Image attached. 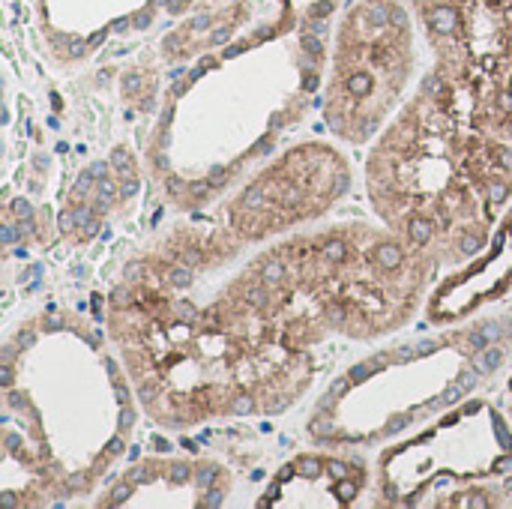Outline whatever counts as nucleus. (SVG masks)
Instances as JSON below:
<instances>
[{
	"instance_id": "393cba45",
	"label": "nucleus",
	"mask_w": 512,
	"mask_h": 509,
	"mask_svg": "<svg viewBox=\"0 0 512 509\" xmlns=\"http://www.w3.org/2000/svg\"><path fill=\"white\" fill-rule=\"evenodd\" d=\"M108 453H111V456H114V453H123V441H120V438H114V441L108 444Z\"/></svg>"
},
{
	"instance_id": "20e7f679",
	"label": "nucleus",
	"mask_w": 512,
	"mask_h": 509,
	"mask_svg": "<svg viewBox=\"0 0 512 509\" xmlns=\"http://www.w3.org/2000/svg\"><path fill=\"white\" fill-rule=\"evenodd\" d=\"M345 252H348V246H345L342 240H330V243H324V255H327L330 261H342V258H345Z\"/></svg>"
},
{
	"instance_id": "5701e85b",
	"label": "nucleus",
	"mask_w": 512,
	"mask_h": 509,
	"mask_svg": "<svg viewBox=\"0 0 512 509\" xmlns=\"http://www.w3.org/2000/svg\"><path fill=\"white\" fill-rule=\"evenodd\" d=\"M330 318H333L336 324H342V321H345V309H339V306H336V309H330Z\"/></svg>"
},
{
	"instance_id": "b1692460",
	"label": "nucleus",
	"mask_w": 512,
	"mask_h": 509,
	"mask_svg": "<svg viewBox=\"0 0 512 509\" xmlns=\"http://www.w3.org/2000/svg\"><path fill=\"white\" fill-rule=\"evenodd\" d=\"M348 384H351V381H339V384H333V390H330V393H333V396H342V393L348 390Z\"/></svg>"
},
{
	"instance_id": "a211bd4d",
	"label": "nucleus",
	"mask_w": 512,
	"mask_h": 509,
	"mask_svg": "<svg viewBox=\"0 0 512 509\" xmlns=\"http://www.w3.org/2000/svg\"><path fill=\"white\" fill-rule=\"evenodd\" d=\"M138 396L150 402V399L156 396V387H153V384H141V390H138Z\"/></svg>"
},
{
	"instance_id": "aec40b11",
	"label": "nucleus",
	"mask_w": 512,
	"mask_h": 509,
	"mask_svg": "<svg viewBox=\"0 0 512 509\" xmlns=\"http://www.w3.org/2000/svg\"><path fill=\"white\" fill-rule=\"evenodd\" d=\"M459 384H462V387H465V390H471V387H474V384H477V375H474V372H465V375H462V381H459Z\"/></svg>"
},
{
	"instance_id": "412c9836",
	"label": "nucleus",
	"mask_w": 512,
	"mask_h": 509,
	"mask_svg": "<svg viewBox=\"0 0 512 509\" xmlns=\"http://www.w3.org/2000/svg\"><path fill=\"white\" fill-rule=\"evenodd\" d=\"M312 429H315L318 435H330V432H333V426H330V420H321V423H315Z\"/></svg>"
},
{
	"instance_id": "9b49d317",
	"label": "nucleus",
	"mask_w": 512,
	"mask_h": 509,
	"mask_svg": "<svg viewBox=\"0 0 512 509\" xmlns=\"http://www.w3.org/2000/svg\"><path fill=\"white\" fill-rule=\"evenodd\" d=\"M462 393H465V387H462V384H456V387H450V390H447L444 402H447V405H453V402H459V399H462Z\"/></svg>"
},
{
	"instance_id": "4be33fe9",
	"label": "nucleus",
	"mask_w": 512,
	"mask_h": 509,
	"mask_svg": "<svg viewBox=\"0 0 512 509\" xmlns=\"http://www.w3.org/2000/svg\"><path fill=\"white\" fill-rule=\"evenodd\" d=\"M300 468H303V474H315V471H318V462H315V459H303Z\"/></svg>"
},
{
	"instance_id": "4468645a",
	"label": "nucleus",
	"mask_w": 512,
	"mask_h": 509,
	"mask_svg": "<svg viewBox=\"0 0 512 509\" xmlns=\"http://www.w3.org/2000/svg\"><path fill=\"white\" fill-rule=\"evenodd\" d=\"M78 222H75V213L72 210H66V213H60V228L63 231H69V228H75Z\"/></svg>"
},
{
	"instance_id": "f8f14e48",
	"label": "nucleus",
	"mask_w": 512,
	"mask_h": 509,
	"mask_svg": "<svg viewBox=\"0 0 512 509\" xmlns=\"http://www.w3.org/2000/svg\"><path fill=\"white\" fill-rule=\"evenodd\" d=\"M489 192H492V201H501V198L507 195V186H504L501 180H495V183L489 186Z\"/></svg>"
},
{
	"instance_id": "cd10ccee",
	"label": "nucleus",
	"mask_w": 512,
	"mask_h": 509,
	"mask_svg": "<svg viewBox=\"0 0 512 509\" xmlns=\"http://www.w3.org/2000/svg\"><path fill=\"white\" fill-rule=\"evenodd\" d=\"M126 495H129V483H123V486H120V489L114 492V498H117V501H123Z\"/></svg>"
},
{
	"instance_id": "bb28decb",
	"label": "nucleus",
	"mask_w": 512,
	"mask_h": 509,
	"mask_svg": "<svg viewBox=\"0 0 512 509\" xmlns=\"http://www.w3.org/2000/svg\"><path fill=\"white\" fill-rule=\"evenodd\" d=\"M498 102H501V108H512V93H501Z\"/></svg>"
},
{
	"instance_id": "9d476101",
	"label": "nucleus",
	"mask_w": 512,
	"mask_h": 509,
	"mask_svg": "<svg viewBox=\"0 0 512 509\" xmlns=\"http://www.w3.org/2000/svg\"><path fill=\"white\" fill-rule=\"evenodd\" d=\"M12 210H15V216H18V219H30V213H33V210H30V204H27L24 198H18V201L12 204Z\"/></svg>"
},
{
	"instance_id": "7ed1b4c3",
	"label": "nucleus",
	"mask_w": 512,
	"mask_h": 509,
	"mask_svg": "<svg viewBox=\"0 0 512 509\" xmlns=\"http://www.w3.org/2000/svg\"><path fill=\"white\" fill-rule=\"evenodd\" d=\"M432 231H435V225H432L429 219H414V222H411V237H414L417 243H426V240L432 237Z\"/></svg>"
},
{
	"instance_id": "0eeeda50",
	"label": "nucleus",
	"mask_w": 512,
	"mask_h": 509,
	"mask_svg": "<svg viewBox=\"0 0 512 509\" xmlns=\"http://www.w3.org/2000/svg\"><path fill=\"white\" fill-rule=\"evenodd\" d=\"M246 300H249L252 306L267 303V291H264V285H252V288H246Z\"/></svg>"
},
{
	"instance_id": "6ab92c4d",
	"label": "nucleus",
	"mask_w": 512,
	"mask_h": 509,
	"mask_svg": "<svg viewBox=\"0 0 512 509\" xmlns=\"http://www.w3.org/2000/svg\"><path fill=\"white\" fill-rule=\"evenodd\" d=\"M15 240H18V231H15L12 225H6V228H3V243H15Z\"/></svg>"
},
{
	"instance_id": "f3484780",
	"label": "nucleus",
	"mask_w": 512,
	"mask_h": 509,
	"mask_svg": "<svg viewBox=\"0 0 512 509\" xmlns=\"http://www.w3.org/2000/svg\"><path fill=\"white\" fill-rule=\"evenodd\" d=\"M111 300H114V306H126V303H129V291H120V288H117V291L111 294Z\"/></svg>"
},
{
	"instance_id": "c756f323",
	"label": "nucleus",
	"mask_w": 512,
	"mask_h": 509,
	"mask_svg": "<svg viewBox=\"0 0 512 509\" xmlns=\"http://www.w3.org/2000/svg\"><path fill=\"white\" fill-rule=\"evenodd\" d=\"M510 129H512V126H510Z\"/></svg>"
},
{
	"instance_id": "2eb2a0df",
	"label": "nucleus",
	"mask_w": 512,
	"mask_h": 509,
	"mask_svg": "<svg viewBox=\"0 0 512 509\" xmlns=\"http://www.w3.org/2000/svg\"><path fill=\"white\" fill-rule=\"evenodd\" d=\"M234 411H237V414H252L255 405H252V399H237V402H234Z\"/></svg>"
},
{
	"instance_id": "f03ea898",
	"label": "nucleus",
	"mask_w": 512,
	"mask_h": 509,
	"mask_svg": "<svg viewBox=\"0 0 512 509\" xmlns=\"http://www.w3.org/2000/svg\"><path fill=\"white\" fill-rule=\"evenodd\" d=\"M501 360H504V348H489V351L477 360V372H480V375H489V372L498 369Z\"/></svg>"
},
{
	"instance_id": "c85d7f7f",
	"label": "nucleus",
	"mask_w": 512,
	"mask_h": 509,
	"mask_svg": "<svg viewBox=\"0 0 512 509\" xmlns=\"http://www.w3.org/2000/svg\"><path fill=\"white\" fill-rule=\"evenodd\" d=\"M120 420H123V426H132V411H129V408H123Z\"/></svg>"
},
{
	"instance_id": "dca6fc26",
	"label": "nucleus",
	"mask_w": 512,
	"mask_h": 509,
	"mask_svg": "<svg viewBox=\"0 0 512 509\" xmlns=\"http://www.w3.org/2000/svg\"><path fill=\"white\" fill-rule=\"evenodd\" d=\"M141 273H144V264H129V267H126V279H129V282H138Z\"/></svg>"
},
{
	"instance_id": "6e6552de",
	"label": "nucleus",
	"mask_w": 512,
	"mask_h": 509,
	"mask_svg": "<svg viewBox=\"0 0 512 509\" xmlns=\"http://www.w3.org/2000/svg\"><path fill=\"white\" fill-rule=\"evenodd\" d=\"M480 243H483L480 234H468V237L462 240V252H465V255H474V252L480 249Z\"/></svg>"
},
{
	"instance_id": "39448f33",
	"label": "nucleus",
	"mask_w": 512,
	"mask_h": 509,
	"mask_svg": "<svg viewBox=\"0 0 512 509\" xmlns=\"http://www.w3.org/2000/svg\"><path fill=\"white\" fill-rule=\"evenodd\" d=\"M264 282H282V276H285V267L279 264V261H270V264H264Z\"/></svg>"
},
{
	"instance_id": "423d86ee",
	"label": "nucleus",
	"mask_w": 512,
	"mask_h": 509,
	"mask_svg": "<svg viewBox=\"0 0 512 509\" xmlns=\"http://www.w3.org/2000/svg\"><path fill=\"white\" fill-rule=\"evenodd\" d=\"M114 168H117L126 180H132V174H135V171H132V162H129V156H126V153H114Z\"/></svg>"
},
{
	"instance_id": "f257e3e1",
	"label": "nucleus",
	"mask_w": 512,
	"mask_h": 509,
	"mask_svg": "<svg viewBox=\"0 0 512 509\" xmlns=\"http://www.w3.org/2000/svg\"><path fill=\"white\" fill-rule=\"evenodd\" d=\"M378 264H381V267H387V270H396V267L402 264V249H399V246H393V243L381 246V249H378Z\"/></svg>"
},
{
	"instance_id": "1a4fd4ad",
	"label": "nucleus",
	"mask_w": 512,
	"mask_h": 509,
	"mask_svg": "<svg viewBox=\"0 0 512 509\" xmlns=\"http://www.w3.org/2000/svg\"><path fill=\"white\" fill-rule=\"evenodd\" d=\"M171 282H174L177 288H183V285H189V282H192V273H189L186 267H177V270L171 273Z\"/></svg>"
},
{
	"instance_id": "ddd939ff",
	"label": "nucleus",
	"mask_w": 512,
	"mask_h": 509,
	"mask_svg": "<svg viewBox=\"0 0 512 509\" xmlns=\"http://www.w3.org/2000/svg\"><path fill=\"white\" fill-rule=\"evenodd\" d=\"M90 216H93L90 207H78V210H75V222H78V225H90Z\"/></svg>"
},
{
	"instance_id": "a878e982",
	"label": "nucleus",
	"mask_w": 512,
	"mask_h": 509,
	"mask_svg": "<svg viewBox=\"0 0 512 509\" xmlns=\"http://www.w3.org/2000/svg\"><path fill=\"white\" fill-rule=\"evenodd\" d=\"M498 159H501V165L512 168V150H501V153H498Z\"/></svg>"
}]
</instances>
